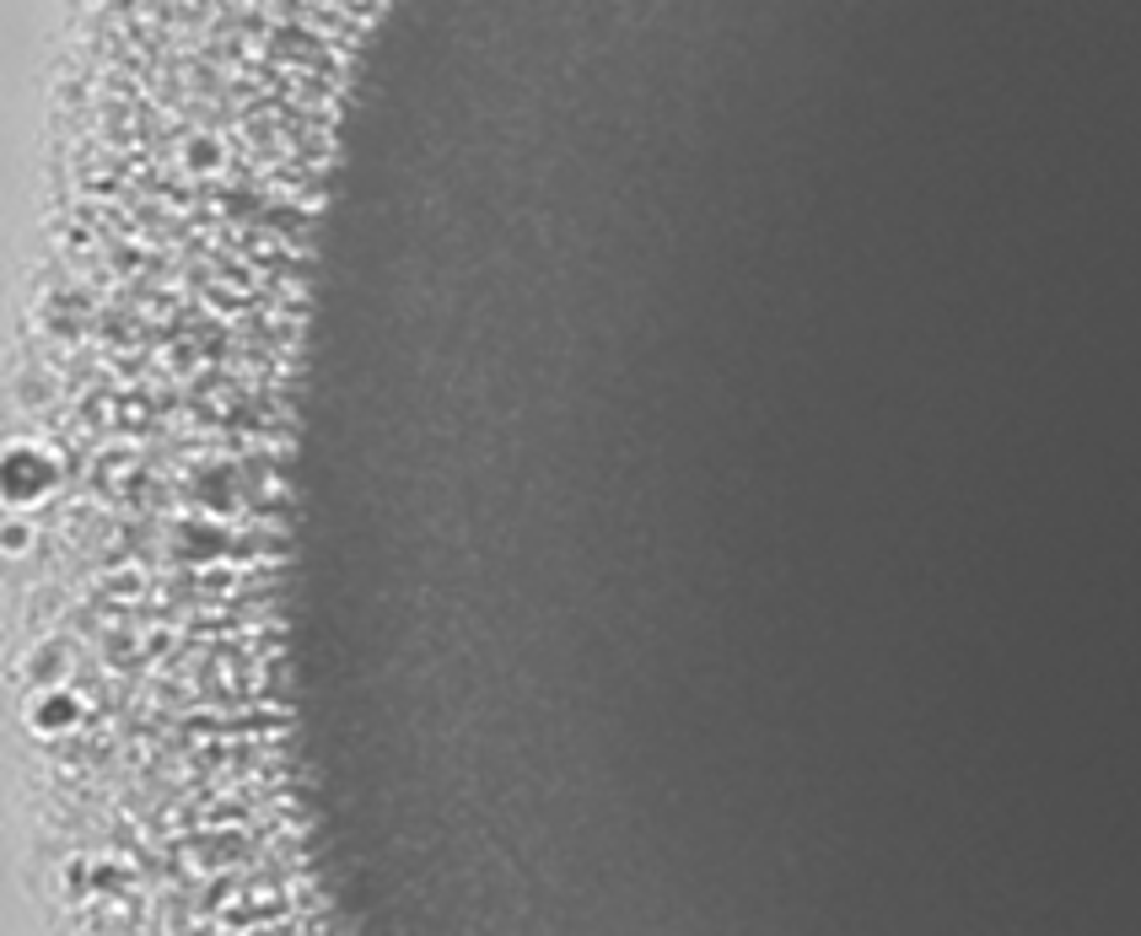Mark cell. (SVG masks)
Listing matches in <instances>:
<instances>
[{"label": "cell", "mask_w": 1141, "mask_h": 936, "mask_svg": "<svg viewBox=\"0 0 1141 936\" xmlns=\"http://www.w3.org/2000/svg\"><path fill=\"white\" fill-rule=\"evenodd\" d=\"M49 485H55V463L44 452H33V447H11L5 452V500L11 506L49 496Z\"/></svg>", "instance_id": "6da1fadb"}, {"label": "cell", "mask_w": 1141, "mask_h": 936, "mask_svg": "<svg viewBox=\"0 0 1141 936\" xmlns=\"http://www.w3.org/2000/svg\"><path fill=\"white\" fill-rule=\"evenodd\" d=\"M76 721H81V700H76V694H60V689H55V694H38L33 710H27V727L44 732V738H60V732L76 727Z\"/></svg>", "instance_id": "7a4b0ae2"}]
</instances>
